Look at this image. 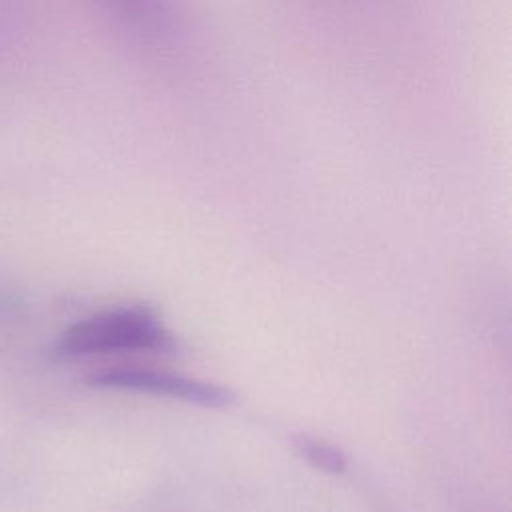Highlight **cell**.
Listing matches in <instances>:
<instances>
[{
    "label": "cell",
    "instance_id": "cell-2",
    "mask_svg": "<svg viewBox=\"0 0 512 512\" xmlns=\"http://www.w3.org/2000/svg\"><path fill=\"white\" fill-rule=\"evenodd\" d=\"M100 16L128 44L148 52H166L182 34L176 0H90Z\"/></svg>",
    "mask_w": 512,
    "mask_h": 512
},
{
    "label": "cell",
    "instance_id": "cell-3",
    "mask_svg": "<svg viewBox=\"0 0 512 512\" xmlns=\"http://www.w3.org/2000/svg\"><path fill=\"white\" fill-rule=\"evenodd\" d=\"M88 384L104 390H122V392H138L152 394L172 400H182L188 404L204 406V408H224L232 402V394L206 380H198L192 376L154 370V368H138V366H114L94 372L88 378Z\"/></svg>",
    "mask_w": 512,
    "mask_h": 512
},
{
    "label": "cell",
    "instance_id": "cell-1",
    "mask_svg": "<svg viewBox=\"0 0 512 512\" xmlns=\"http://www.w3.org/2000/svg\"><path fill=\"white\" fill-rule=\"evenodd\" d=\"M174 338L146 306H114L70 324L56 342L60 358L174 350Z\"/></svg>",
    "mask_w": 512,
    "mask_h": 512
},
{
    "label": "cell",
    "instance_id": "cell-4",
    "mask_svg": "<svg viewBox=\"0 0 512 512\" xmlns=\"http://www.w3.org/2000/svg\"><path fill=\"white\" fill-rule=\"evenodd\" d=\"M294 450L298 456H302L310 466L328 472V474H344L348 468L346 454L336 448L334 444L322 440V438H312V436H298L294 440Z\"/></svg>",
    "mask_w": 512,
    "mask_h": 512
}]
</instances>
